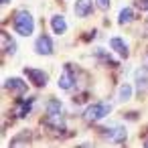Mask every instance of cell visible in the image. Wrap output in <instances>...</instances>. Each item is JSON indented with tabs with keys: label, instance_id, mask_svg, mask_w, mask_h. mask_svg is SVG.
<instances>
[{
	"label": "cell",
	"instance_id": "16",
	"mask_svg": "<svg viewBox=\"0 0 148 148\" xmlns=\"http://www.w3.org/2000/svg\"><path fill=\"white\" fill-rule=\"evenodd\" d=\"M132 97V85L130 83H124L120 87V101H128Z\"/></svg>",
	"mask_w": 148,
	"mask_h": 148
},
{
	"label": "cell",
	"instance_id": "15",
	"mask_svg": "<svg viewBox=\"0 0 148 148\" xmlns=\"http://www.w3.org/2000/svg\"><path fill=\"white\" fill-rule=\"evenodd\" d=\"M118 21H120V25H128V23H132V21H134V10H132V8H122Z\"/></svg>",
	"mask_w": 148,
	"mask_h": 148
},
{
	"label": "cell",
	"instance_id": "11",
	"mask_svg": "<svg viewBox=\"0 0 148 148\" xmlns=\"http://www.w3.org/2000/svg\"><path fill=\"white\" fill-rule=\"evenodd\" d=\"M0 41H2V53H4V55H12V53L16 51V43L12 41V37H10L8 33H2Z\"/></svg>",
	"mask_w": 148,
	"mask_h": 148
},
{
	"label": "cell",
	"instance_id": "7",
	"mask_svg": "<svg viewBox=\"0 0 148 148\" xmlns=\"http://www.w3.org/2000/svg\"><path fill=\"white\" fill-rule=\"evenodd\" d=\"M110 47H112L122 59H128L130 51H128V45L124 43V39H120V37H112V39H110Z\"/></svg>",
	"mask_w": 148,
	"mask_h": 148
},
{
	"label": "cell",
	"instance_id": "9",
	"mask_svg": "<svg viewBox=\"0 0 148 148\" xmlns=\"http://www.w3.org/2000/svg\"><path fill=\"white\" fill-rule=\"evenodd\" d=\"M93 12V0H77L75 2V14L77 16H89Z\"/></svg>",
	"mask_w": 148,
	"mask_h": 148
},
{
	"label": "cell",
	"instance_id": "1",
	"mask_svg": "<svg viewBox=\"0 0 148 148\" xmlns=\"http://www.w3.org/2000/svg\"><path fill=\"white\" fill-rule=\"evenodd\" d=\"M14 31L23 37H31L35 31V18L29 10H18L14 16Z\"/></svg>",
	"mask_w": 148,
	"mask_h": 148
},
{
	"label": "cell",
	"instance_id": "18",
	"mask_svg": "<svg viewBox=\"0 0 148 148\" xmlns=\"http://www.w3.org/2000/svg\"><path fill=\"white\" fill-rule=\"evenodd\" d=\"M25 140L31 142V132H21V138H14V140L10 142V146H18V144H23Z\"/></svg>",
	"mask_w": 148,
	"mask_h": 148
},
{
	"label": "cell",
	"instance_id": "12",
	"mask_svg": "<svg viewBox=\"0 0 148 148\" xmlns=\"http://www.w3.org/2000/svg\"><path fill=\"white\" fill-rule=\"evenodd\" d=\"M51 27H53V31H55L57 35H63V33L67 31V23H65V16H61V14H55V16L51 18Z\"/></svg>",
	"mask_w": 148,
	"mask_h": 148
},
{
	"label": "cell",
	"instance_id": "19",
	"mask_svg": "<svg viewBox=\"0 0 148 148\" xmlns=\"http://www.w3.org/2000/svg\"><path fill=\"white\" fill-rule=\"evenodd\" d=\"M95 4H97L101 10H108V8H110V0H95Z\"/></svg>",
	"mask_w": 148,
	"mask_h": 148
},
{
	"label": "cell",
	"instance_id": "20",
	"mask_svg": "<svg viewBox=\"0 0 148 148\" xmlns=\"http://www.w3.org/2000/svg\"><path fill=\"white\" fill-rule=\"evenodd\" d=\"M136 6L140 10H148V0H136Z\"/></svg>",
	"mask_w": 148,
	"mask_h": 148
},
{
	"label": "cell",
	"instance_id": "10",
	"mask_svg": "<svg viewBox=\"0 0 148 148\" xmlns=\"http://www.w3.org/2000/svg\"><path fill=\"white\" fill-rule=\"evenodd\" d=\"M73 85H75V75H73V71L67 67V69L63 71V75L59 77V87H61L63 91H69Z\"/></svg>",
	"mask_w": 148,
	"mask_h": 148
},
{
	"label": "cell",
	"instance_id": "4",
	"mask_svg": "<svg viewBox=\"0 0 148 148\" xmlns=\"http://www.w3.org/2000/svg\"><path fill=\"white\" fill-rule=\"evenodd\" d=\"M101 136H103L106 140H112V142H122V140L126 138V128L120 126V124H114V126L101 130Z\"/></svg>",
	"mask_w": 148,
	"mask_h": 148
},
{
	"label": "cell",
	"instance_id": "6",
	"mask_svg": "<svg viewBox=\"0 0 148 148\" xmlns=\"http://www.w3.org/2000/svg\"><path fill=\"white\" fill-rule=\"evenodd\" d=\"M53 49H55L53 39H51V37H47V35H41V37L35 41V51H37L39 55H51V53H53Z\"/></svg>",
	"mask_w": 148,
	"mask_h": 148
},
{
	"label": "cell",
	"instance_id": "3",
	"mask_svg": "<svg viewBox=\"0 0 148 148\" xmlns=\"http://www.w3.org/2000/svg\"><path fill=\"white\" fill-rule=\"evenodd\" d=\"M25 73H27V77L33 81V85H37V87H45V85H47V81H49V75H47L43 69L27 67V69H25Z\"/></svg>",
	"mask_w": 148,
	"mask_h": 148
},
{
	"label": "cell",
	"instance_id": "17",
	"mask_svg": "<svg viewBox=\"0 0 148 148\" xmlns=\"http://www.w3.org/2000/svg\"><path fill=\"white\" fill-rule=\"evenodd\" d=\"M57 112H63V106L59 99H51L47 103V114H57Z\"/></svg>",
	"mask_w": 148,
	"mask_h": 148
},
{
	"label": "cell",
	"instance_id": "8",
	"mask_svg": "<svg viewBox=\"0 0 148 148\" xmlns=\"http://www.w3.org/2000/svg\"><path fill=\"white\" fill-rule=\"evenodd\" d=\"M47 126H49V128H53V130H59V132H63V130H65L63 112H57V114H47Z\"/></svg>",
	"mask_w": 148,
	"mask_h": 148
},
{
	"label": "cell",
	"instance_id": "21",
	"mask_svg": "<svg viewBox=\"0 0 148 148\" xmlns=\"http://www.w3.org/2000/svg\"><path fill=\"white\" fill-rule=\"evenodd\" d=\"M8 2H10V0H2V4H8Z\"/></svg>",
	"mask_w": 148,
	"mask_h": 148
},
{
	"label": "cell",
	"instance_id": "22",
	"mask_svg": "<svg viewBox=\"0 0 148 148\" xmlns=\"http://www.w3.org/2000/svg\"><path fill=\"white\" fill-rule=\"evenodd\" d=\"M144 146H148V138H146V140H144Z\"/></svg>",
	"mask_w": 148,
	"mask_h": 148
},
{
	"label": "cell",
	"instance_id": "14",
	"mask_svg": "<svg viewBox=\"0 0 148 148\" xmlns=\"http://www.w3.org/2000/svg\"><path fill=\"white\" fill-rule=\"evenodd\" d=\"M146 85H148V67H140L136 71V87L144 89Z\"/></svg>",
	"mask_w": 148,
	"mask_h": 148
},
{
	"label": "cell",
	"instance_id": "5",
	"mask_svg": "<svg viewBox=\"0 0 148 148\" xmlns=\"http://www.w3.org/2000/svg\"><path fill=\"white\" fill-rule=\"evenodd\" d=\"M4 89H8V91L14 93V95H23V93H27L29 85H27L21 77H10V79L4 81Z\"/></svg>",
	"mask_w": 148,
	"mask_h": 148
},
{
	"label": "cell",
	"instance_id": "13",
	"mask_svg": "<svg viewBox=\"0 0 148 148\" xmlns=\"http://www.w3.org/2000/svg\"><path fill=\"white\" fill-rule=\"evenodd\" d=\"M33 106H35V99H23V101H18L16 116H18V118H27V116H29V112L33 110Z\"/></svg>",
	"mask_w": 148,
	"mask_h": 148
},
{
	"label": "cell",
	"instance_id": "2",
	"mask_svg": "<svg viewBox=\"0 0 148 148\" xmlns=\"http://www.w3.org/2000/svg\"><path fill=\"white\" fill-rule=\"evenodd\" d=\"M110 112H112V103H110V101H99V103L89 106V108L83 112V118H85L87 122H99V120L106 118Z\"/></svg>",
	"mask_w": 148,
	"mask_h": 148
}]
</instances>
